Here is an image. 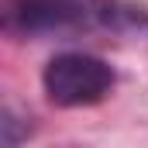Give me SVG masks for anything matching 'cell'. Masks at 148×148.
I'll return each instance as SVG.
<instances>
[{
    "instance_id": "cell-2",
    "label": "cell",
    "mask_w": 148,
    "mask_h": 148,
    "mask_svg": "<svg viewBox=\"0 0 148 148\" xmlns=\"http://www.w3.org/2000/svg\"><path fill=\"white\" fill-rule=\"evenodd\" d=\"M97 10V0H14L10 7V24L21 31H59L83 24Z\"/></svg>"
},
{
    "instance_id": "cell-1",
    "label": "cell",
    "mask_w": 148,
    "mask_h": 148,
    "mask_svg": "<svg viewBox=\"0 0 148 148\" xmlns=\"http://www.w3.org/2000/svg\"><path fill=\"white\" fill-rule=\"evenodd\" d=\"M117 83L110 62L90 52H59L41 69V90L55 107H93L100 103Z\"/></svg>"
},
{
    "instance_id": "cell-3",
    "label": "cell",
    "mask_w": 148,
    "mask_h": 148,
    "mask_svg": "<svg viewBox=\"0 0 148 148\" xmlns=\"http://www.w3.org/2000/svg\"><path fill=\"white\" fill-rule=\"evenodd\" d=\"M3 148H17L21 145V117L10 110V107H3Z\"/></svg>"
}]
</instances>
